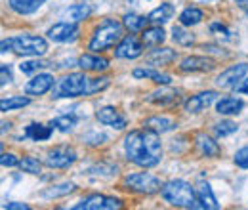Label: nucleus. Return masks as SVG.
Returning a JSON list of instances; mask_svg holds the SVG:
<instances>
[{
  "mask_svg": "<svg viewBox=\"0 0 248 210\" xmlns=\"http://www.w3.org/2000/svg\"><path fill=\"white\" fill-rule=\"evenodd\" d=\"M124 153L130 162L141 168H153L162 159L160 134L145 126L141 130H132L124 138Z\"/></svg>",
  "mask_w": 248,
  "mask_h": 210,
  "instance_id": "f257e3e1",
  "label": "nucleus"
},
{
  "mask_svg": "<svg viewBox=\"0 0 248 210\" xmlns=\"http://www.w3.org/2000/svg\"><path fill=\"white\" fill-rule=\"evenodd\" d=\"M160 195L162 199L172 205V207H178V209H201V201L197 197V189L186 180H170L166 183H162V189H160Z\"/></svg>",
  "mask_w": 248,
  "mask_h": 210,
  "instance_id": "f03ea898",
  "label": "nucleus"
},
{
  "mask_svg": "<svg viewBox=\"0 0 248 210\" xmlns=\"http://www.w3.org/2000/svg\"><path fill=\"white\" fill-rule=\"evenodd\" d=\"M2 54L6 52H14L17 56H25V58H38L44 56L48 52V42L46 38L38 36V34H17V36H10L2 40Z\"/></svg>",
  "mask_w": 248,
  "mask_h": 210,
  "instance_id": "7ed1b4c3",
  "label": "nucleus"
},
{
  "mask_svg": "<svg viewBox=\"0 0 248 210\" xmlns=\"http://www.w3.org/2000/svg\"><path fill=\"white\" fill-rule=\"evenodd\" d=\"M123 21H117V19H111V17L103 19L97 25V29L93 31L88 50H92L93 54H99V52H105V50L117 46L123 40Z\"/></svg>",
  "mask_w": 248,
  "mask_h": 210,
  "instance_id": "20e7f679",
  "label": "nucleus"
},
{
  "mask_svg": "<svg viewBox=\"0 0 248 210\" xmlns=\"http://www.w3.org/2000/svg\"><path fill=\"white\" fill-rule=\"evenodd\" d=\"M90 88V79L84 73H71L67 77H63L58 81V84L54 86L52 97L63 99V97H86Z\"/></svg>",
  "mask_w": 248,
  "mask_h": 210,
  "instance_id": "39448f33",
  "label": "nucleus"
},
{
  "mask_svg": "<svg viewBox=\"0 0 248 210\" xmlns=\"http://www.w3.org/2000/svg\"><path fill=\"white\" fill-rule=\"evenodd\" d=\"M124 185L130 191H136L141 195H153V193H158L162 189L160 180L149 172H134V174L124 176Z\"/></svg>",
  "mask_w": 248,
  "mask_h": 210,
  "instance_id": "423d86ee",
  "label": "nucleus"
},
{
  "mask_svg": "<svg viewBox=\"0 0 248 210\" xmlns=\"http://www.w3.org/2000/svg\"><path fill=\"white\" fill-rule=\"evenodd\" d=\"M77 159H78V155H77V151L73 149V147H69V145H60V147H54V149H50L46 153V157H44V164L48 166V168H69V166H73L75 162H77Z\"/></svg>",
  "mask_w": 248,
  "mask_h": 210,
  "instance_id": "0eeeda50",
  "label": "nucleus"
},
{
  "mask_svg": "<svg viewBox=\"0 0 248 210\" xmlns=\"http://www.w3.org/2000/svg\"><path fill=\"white\" fill-rule=\"evenodd\" d=\"M75 210H117L123 209V201L117 197H109V195H99L93 193L84 197L78 205L73 207Z\"/></svg>",
  "mask_w": 248,
  "mask_h": 210,
  "instance_id": "6e6552de",
  "label": "nucleus"
},
{
  "mask_svg": "<svg viewBox=\"0 0 248 210\" xmlns=\"http://www.w3.org/2000/svg\"><path fill=\"white\" fill-rule=\"evenodd\" d=\"M145 44L136 34H124L123 40L115 46V58L119 60H136L143 54Z\"/></svg>",
  "mask_w": 248,
  "mask_h": 210,
  "instance_id": "1a4fd4ad",
  "label": "nucleus"
},
{
  "mask_svg": "<svg viewBox=\"0 0 248 210\" xmlns=\"http://www.w3.org/2000/svg\"><path fill=\"white\" fill-rule=\"evenodd\" d=\"M248 73V63H237V65H231L227 69H223L219 75L216 77V86L217 88H223V90H229V88H235Z\"/></svg>",
  "mask_w": 248,
  "mask_h": 210,
  "instance_id": "9d476101",
  "label": "nucleus"
},
{
  "mask_svg": "<svg viewBox=\"0 0 248 210\" xmlns=\"http://www.w3.org/2000/svg\"><path fill=\"white\" fill-rule=\"evenodd\" d=\"M48 38L52 42H58V44H65V42H73L78 38L80 29H78V23H73V21H60L56 25H52L50 29L46 31Z\"/></svg>",
  "mask_w": 248,
  "mask_h": 210,
  "instance_id": "9b49d317",
  "label": "nucleus"
},
{
  "mask_svg": "<svg viewBox=\"0 0 248 210\" xmlns=\"http://www.w3.org/2000/svg\"><path fill=\"white\" fill-rule=\"evenodd\" d=\"M217 99V92L216 90H206V92H199L195 96H191L189 99H186L184 103V109L191 115H197L204 109H208L214 101Z\"/></svg>",
  "mask_w": 248,
  "mask_h": 210,
  "instance_id": "f8f14e48",
  "label": "nucleus"
},
{
  "mask_svg": "<svg viewBox=\"0 0 248 210\" xmlns=\"http://www.w3.org/2000/svg\"><path fill=\"white\" fill-rule=\"evenodd\" d=\"M95 119L99 120L101 124L111 126V128H115V130H124V128H126V124H128L126 115H123L117 107H111V105H105V107L97 109Z\"/></svg>",
  "mask_w": 248,
  "mask_h": 210,
  "instance_id": "ddd939ff",
  "label": "nucleus"
},
{
  "mask_svg": "<svg viewBox=\"0 0 248 210\" xmlns=\"http://www.w3.org/2000/svg\"><path fill=\"white\" fill-rule=\"evenodd\" d=\"M54 75L52 73H36L31 81L25 84V94L27 96H44L46 92H50L56 82H54Z\"/></svg>",
  "mask_w": 248,
  "mask_h": 210,
  "instance_id": "4468645a",
  "label": "nucleus"
},
{
  "mask_svg": "<svg viewBox=\"0 0 248 210\" xmlns=\"http://www.w3.org/2000/svg\"><path fill=\"white\" fill-rule=\"evenodd\" d=\"M216 67V61L206 56H187L180 61L182 73H208Z\"/></svg>",
  "mask_w": 248,
  "mask_h": 210,
  "instance_id": "2eb2a0df",
  "label": "nucleus"
},
{
  "mask_svg": "<svg viewBox=\"0 0 248 210\" xmlns=\"http://www.w3.org/2000/svg\"><path fill=\"white\" fill-rule=\"evenodd\" d=\"M180 92L174 90V88H160V90L151 92L147 96V101L149 103H155V105H160V107H174L180 103Z\"/></svg>",
  "mask_w": 248,
  "mask_h": 210,
  "instance_id": "dca6fc26",
  "label": "nucleus"
},
{
  "mask_svg": "<svg viewBox=\"0 0 248 210\" xmlns=\"http://www.w3.org/2000/svg\"><path fill=\"white\" fill-rule=\"evenodd\" d=\"M132 77L134 79H147V81H153L155 84H162V86H168L172 82V77L166 75V73H160L156 67H138L132 71Z\"/></svg>",
  "mask_w": 248,
  "mask_h": 210,
  "instance_id": "f3484780",
  "label": "nucleus"
},
{
  "mask_svg": "<svg viewBox=\"0 0 248 210\" xmlns=\"http://www.w3.org/2000/svg\"><path fill=\"white\" fill-rule=\"evenodd\" d=\"M195 189H197V197H199V201H201L202 210H217L219 209V203H217L216 195H214V191H212V187H210L208 181H201V183H197Z\"/></svg>",
  "mask_w": 248,
  "mask_h": 210,
  "instance_id": "a211bd4d",
  "label": "nucleus"
},
{
  "mask_svg": "<svg viewBox=\"0 0 248 210\" xmlns=\"http://www.w3.org/2000/svg\"><path fill=\"white\" fill-rule=\"evenodd\" d=\"M176 60H178V52L176 50H172V48H160V46L156 50H153L151 54L145 56L147 65H151V67L170 65V63H174Z\"/></svg>",
  "mask_w": 248,
  "mask_h": 210,
  "instance_id": "6ab92c4d",
  "label": "nucleus"
},
{
  "mask_svg": "<svg viewBox=\"0 0 248 210\" xmlns=\"http://www.w3.org/2000/svg\"><path fill=\"white\" fill-rule=\"evenodd\" d=\"M245 109V101L241 97H221L216 103V113L217 115H223V117H233V115H239L241 111Z\"/></svg>",
  "mask_w": 248,
  "mask_h": 210,
  "instance_id": "aec40b11",
  "label": "nucleus"
},
{
  "mask_svg": "<svg viewBox=\"0 0 248 210\" xmlns=\"http://www.w3.org/2000/svg\"><path fill=\"white\" fill-rule=\"evenodd\" d=\"M78 67L82 71H90V73H101L109 69V60L95 56V54H84L78 58Z\"/></svg>",
  "mask_w": 248,
  "mask_h": 210,
  "instance_id": "412c9836",
  "label": "nucleus"
},
{
  "mask_svg": "<svg viewBox=\"0 0 248 210\" xmlns=\"http://www.w3.org/2000/svg\"><path fill=\"white\" fill-rule=\"evenodd\" d=\"M197 151L201 157H208V159H214V157H219L221 153V147L214 138L206 136V134H199L197 136Z\"/></svg>",
  "mask_w": 248,
  "mask_h": 210,
  "instance_id": "4be33fe9",
  "label": "nucleus"
},
{
  "mask_svg": "<svg viewBox=\"0 0 248 210\" xmlns=\"http://www.w3.org/2000/svg\"><path fill=\"white\" fill-rule=\"evenodd\" d=\"M143 126H145V128H149V130H155L156 134H166V132H172V130H174L178 124H176V120L170 119V117H164V115H155V117L145 119Z\"/></svg>",
  "mask_w": 248,
  "mask_h": 210,
  "instance_id": "5701e85b",
  "label": "nucleus"
},
{
  "mask_svg": "<svg viewBox=\"0 0 248 210\" xmlns=\"http://www.w3.org/2000/svg\"><path fill=\"white\" fill-rule=\"evenodd\" d=\"M174 14H176L174 6H172L170 2H162L158 8H155V10L147 16V19H149L151 25H164V23H168V21L174 17Z\"/></svg>",
  "mask_w": 248,
  "mask_h": 210,
  "instance_id": "b1692460",
  "label": "nucleus"
},
{
  "mask_svg": "<svg viewBox=\"0 0 248 210\" xmlns=\"http://www.w3.org/2000/svg\"><path fill=\"white\" fill-rule=\"evenodd\" d=\"M54 134V126H46V124H40V122H31L27 128H25V138H29L32 142H48Z\"/></svg>",
  "mask_w": 248,
  "mask_h": 210,
  "instance_id": "393cba45",
  "label": "nucleus"
},
{
  "mask_svg": "<svg viewBox=\"0 0 248 210\" xmlns=\"http://www.w3.org/2000/svg\"><path fill=\"white\" fill-rule=\"evenodd\" d=\"M141 40H143L145 46L158 48L166 40V32L162 29V25H151V27H145L141 31Z\"/></svg>",
  "mask_w": 248,
  "mask_h": 210,
  "instance_id": "a878e982",
  "label": "nucleus"
},
{
  "mask_svg": "<svg viewBox=\"0 0 248 210\" xmlns=\"http://www.w3.org/2000/svg\"><path fill=\"white\" fill-rule=\"evenodd\" d=\"M63 16H65L67 21L80 23V21H84V19H88L92 16V6L90 4H75V6H69L63 12Z\"/></svg>",
  "mask_w": 248,
  "mask_h": 210,
  "instance_id": "bb28decb",
  "label": "nucleus"
},
{
  "mask_svg": "<svg viewBox=\"0 0 248 210\" xmlns=\"http://www.w3.org/2000/svg\"><path fill=\"white\" fill-rule=\"evenodd\" d=\"M44 2L46 0H8V6L19 16H31Z\"/></svg>",
  "mask_w": 248,
  "mask_h": 210,
  "instance_id": "cd10ccee",
  "label": "nucleus"
},
{
  "mask_svg": "<svg viewBox=\"0 0 248 210\" xmlns=\"http://www.w3.org/2000/svg\"><path fill=\"white\" fill-rule=\"evenodd\" d=\"M149 19L145 16H140V14H126L123 17V25L126 31L130 32H141V31L147 27Z\"/></svg>",
  "mask_w": 248,
  "mask_h": 210,
  "instance_id": "c85d7f7f",
  "label": "nucleus"
},
{
  "mask_svg": "<svg viewBox=\"0 0 248 210\" xmlns=\"http://www.w3.org/2000/svg\"><path fill=\"white\" fill-rule=\"evenodd\" d=\"M31 103L29 97L25 96H10V97H2L0 99V111L6 113V111H16V109H23Z\"/></svg>",
  "mask_w": 248,
  "mask_h": 210,
  "instance_id": "c756f323",
  "label": "nucleus"
},
{
  "mask_svg": "<svg viewBox=\"0 0 248 210\" xmlns=\"http://www.w3.org/2000/svg\"><path fill=\"white\" fill-rule=\"evenodd\" d=\"M172 40L178 44V46H193L195 44V34L191 31L186 29V25H174L172 27Z\"/></svg>",
  "mask_w": 248,
  "mask_h": 210,
  "instance_id": "7c9ffc66",
  "label": "nucleus"
},
{
  "mask_svg": "<svg viewBox=\"0 0 248 210\" xmlns=\"http://www.w3.org/2000/svg\"><path fill=\"white\" fill-rule=\"evenodd\" d=\"M204 14L201 8H195V6H189L186 8L182 14H180V23L186 25V27H193V25H199L202 21Z\"/></svg>",
  "mask_w": 248,
  "mask_h": 210,
  "instance_id": "2f4dec72",
  "label": "nucleus"
},
{
  "mask_svg": "<svg viewBox=\"0 0 248 210\" xmlns=\"http://www.w3.org/2000/svg\"><path fill=\"white\" fill-rule=\"evenodd\" d=\"M75 189H77V185H75L73 181H65L62 185H52L50 189L42 191V197H46V199H56V197H63V195L73 193Z\"/></svg>",
  "mask_w": 248,
  "mask_h": 210,
  "instance_id": "473e14b6",
  "label": "nucleus"
},
{
  "mask_svg": "<svg viewBox=\"0 0 248 210\" xmlns=\"http://www.w3.org/2000/svg\"><path fill=\"white\" fill-rule=\"evenodd\" d=\"M77 117L75 115H62V117H56V119L52 120L50 124L58 130V132H63V134H67V132H71L75 126H77Z\"/></svg>",
  "mask_w": 248,
  "mask_h": 210,
  "instance_id": "72a5a7b5",
  "label": "nucleus"
},
{
  "mask_svg": "<svg viewBox=\"0 0 248 210\" xmlns=\"http://www.w3.org/2000/svg\"><path fill=\"white\" fill-rule=\"evenodd\" d=\"M48 65H50L48 61H42V60H38V58H32V60L21 61L19 71H21L23 75H31V77H34L40 69H44V67H48Z\"/></svg>",
  "mask_w": 248,
  "mask_h": 210,
  "instance_id": "f704fd0d",
  "label": "nucleus"
},
{
  "mask_svg": "<svg viewBox=\"0 0 248 210\" xmlns=\"http://www.w3.org/2000/svg\"><path fill=\"white\" fill-rule=\"evenodd\" d=\"M239 130V124L237 122H233V120H221V122H216L214 124V134H216V138H225V136H231V134H235Z\"/></svg>",
  "mask_w": 248,
  "mask_h": 210,
  "instance_id": "c9c22d12",
  "label": "nucleus"
},
{
  "mask_svg": "<svg viewBox=\"0 0 248 210\" xmlns=\"http://www.w3.org/2000/svg\"><path fill=\"white\" fill-rule=\"evenodd\" d=\"M19 168L27 174H40L42 172V162L36 157H23V161L19 162Z\"/></svg>",
  "mask_w": 248,
  "mask_h": 210,
  "instance_id": "e433bc0d",
  "label": "nucleus"
},
{
  "mask_svg": "<svg viewBox=\"0 0 248 210\" xmlns=\"http://www.w3.org/2000/svg\"><path fill=\"white\" fill-rule=\"evenodd\" d=\"M111 84V79L107 77H97V79H90V88H88V96L99 94V92L107 90Z\"/></svg>",
  "mask_w": 248,
  "mask_h": 210,
  "instance_id": "4c0bfd02",
  "label": "nucleus"
},
{
  "mask_svg": "<svg viewBox=\"0 0 248 210\" xmlns=\"http://www.w3.org/2000/svg\"><path fill=\"white\" fill-rule=\"evenodd\" d=\"M210 32L212 34H216V36H219V38H223V40H229L231 38V29H227L221 21H214V23H210Z\"/></svg>",
  "mask_w": 248,
  "mask_h": 210,
  "instance_id": "58836bf2",
  "label": "nucleus"
},
{
  "mask_svg": "<svg viewBox=\"0 0 248 210\" xmlns=\"http://www.w3.org/2000/svg\"><path fill=\"white\" fill-rule=\"evenodd\" d=\"M82 140H84L88 145H101V144L107 142V136H105V134H99V132H90V134H86Z\"/></svg>",
  "mask_w": 248,
  "mask_h": 210,
  "instance_id": "ea45409f",
  "label": "nucleus"
},
{
  "mask_svg": "<svg viewBox=\"0 0 248 210\" xmlns=\"http://www.w3.org/2000/svg\"><path fill=\"white\" fill-rule=\"evenodd\" d=\"M235 164L239 166V168H248V145L245 147H241V149L235 153Z\"/></svg>",
  "mask_w": 248,
  "mask_h": 210,
  "instance_id": "a19ab883",
  "label": "nucleus"
},
{
  "mask_svg": "<svg viewBox=\"0 0 248 210\" xmlns=\"http://www.w3.org/2000/svg\"><path fill=\"white\" fill-rule=\"evenodd\" d=\"M19 162H21V161H19L14 153H2V157H0V164H2L4 168H6V166H8V168L19 166Z\"/></svg>",
  "mask_w": 248,
  "mask_h": 210,
  "instance_id": "79ce46f5",
  "label": "nucleus"
},
{
  "mask_svg": "<svg viewBox=\"0 0 248 210\" xmlns=\"http://www.w3.org/2000/svg\"><path fill=\"white\" fill-rule=\"evenodd\" d=\"M12 81H14V75H12L10 65L2 63V65H0V84H2V86H6V84H10Z\"/></svg>",
  "mask_w": 248,
  "mask_h": 210,
  "instance_id": "37998d69",
  "label": "nucleus"
},
{
  "mask_svg": "<svg viewBox=\"0 0 248 210\" xmlns=\"http://www.w3.org/2000/svg\"><path fill=\"white\" fill-rule=\"evenodd\" d=\"M2 209L4 210H29L31 207L25 205V203H6Z\"/></svg>",
  "mask_w": 248,
  "mask_h": 210,
  "instance_id": "c03bdc74",
  "label": "nucleus"
},
{
  "mask_svg": "<svg viewBox=\"0 0 248 210\" xmlns=\"http://www.w3.org/2000/svg\"><path fill=\"white\" fill-rule=\"evenodd\" d=\"M233 90L237 92V94H247V96H248V77H247V79H243V81H241V82H239V84H237Z\"/></svg>",
  "mask_w": 248,
  "mask_h": 210,
  "instance_id": "a18cd8bd",
  "label": "nucleus"
},
{
  "mask_svg": "<svg viewBox=\"0 0 248 210\" xmlns=\"http://www.w3.org/2000/svg\"><path fill=\"white\" fill-rule=\"evenodd\" d=\"M235 4H237V8H241L245 14H248V0H235Z\"/></svg>",
  "mask_w": 248,
  "mask_h": 210,
  "instance_id": "49530a36",
  "label": "nucleus"
},
{
  "mask_svg": "<svg viewBox=\"0 0 248 210\" xmlns=\"http://www.w3.org/2000/svg\"><path fill=\"white\" fill-rule=\"evenodd\" d=\"M6 130H10V124L8 122H2V132H6Z\"/></svg>",
  "mask_w": 248,
  "mask_h": 210,
  "instance_id": "de8ad7c7",
  "label": "nucleus"
}]
</instances>
